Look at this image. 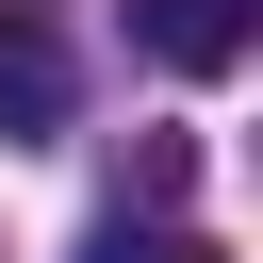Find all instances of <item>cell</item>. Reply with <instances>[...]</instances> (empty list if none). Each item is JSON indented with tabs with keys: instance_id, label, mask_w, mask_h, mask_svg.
I'll use <instances>...</instances> for the list:
<instances>
[{
	"instance_id": "6da1fadb",
	"label": "cell",
	"mask_w": 263,
	"mask_h": 263,
	"mask_svg": "<svg viewBox=\"0 0 263 263\" xmlns=\"http://www.w3.org/2000/svg\"><path fill=\"white\" fill-rule=\"evenodd\" d=\"M0 132H66V33L33 0H0Z\"/></svg>"
},
{
	"instance_id": "7a4b0ae2",
	"label": "cell",
	"mask_w": 263,
	"mask_h": 263,
	"mask_svg": "<svg viewBox=\"0 0 263 263\" xmlns=\"http://www.w3.org/2000/svg\"><path fill=\"white\" fill-rule=\"evenodd\" d=\"M148 49H164L181 82H230V66H247V0H148Z\"/></svg>"
},
{
	"instance_id": "3957f363",
	"label": "cell",
	"mask_w": 263,
	"mask_h": 263,
	"mask_svg": "<svg viewBox=\"0 0 263 263\" xmlns=\"http://www.w3.org/2000/svg\"><path fill=\"white\" fill-rule=\"evenodd\" d=\"M82 263H230V247H197V230H132V214H115V230H99Z\"/></svg>"
}]
</instances>
